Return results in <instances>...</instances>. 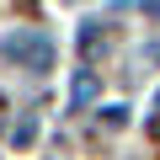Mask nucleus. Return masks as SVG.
Here are the masks:
<instances>
[{
	"mask_svg": "<svg viewBox=\"0 0 160 160\" xmlns=\"http://www.w3.org/2000/svg\"><path fill=\"white\" fill-rule=\"evenodd\" d=\"M0 64H16V69L43 75V69H53V38L38 32V27H16V32L0 38Z\"/></svg>",
	"mask_w": 160,
	"mask_h": 160,
	"instance_id": "nucleus-1",
	"label": "nucleus"
},
{
	"mask_svg": "<svg viewBox=\"0 0 160 160\" xmlns=\"http://www.w3.org/2000/svg\"><path fill=\"white\" fill-rule=\"evenodd\" d=\"M155 107H160V91H155Z\"/></svg>",
	"mask_w": 160,
	"mask_h": 160,
	"instance_id": "nucleus-7",
	"label": "nucleus"
},
{
	"mask_svg": "<svg viewBox=\"0 0 160 160\" xmlns=\"http://www.w3.org/2000/svg\"><path fill=\"white\" fill-rule=\"evenodd\" d=\"M96 91H102V80H96V69H86V75H75V86H69V102H75V112H80V107H91V102H96Z\"/></svg>",
	"mask_w": 160,
	"mask_h": 160,
	"instance_id": "nucleus-3",
	"label": "nucleus"
},
{
	"mask_svg": "<svg viewBox=\"0 0 160 160\" xmlns=\"http://www.w3.org/2000/svg\"><path fill=\"white\" fill-rule=\"evenodd\" d=\"M102 128H128V107H102Z\"/></svg>",
	"mask_w": 160,
	"mask_h": 160,
	"instance_id": "nucleus-5",
	"label": "nucleus"
},
{
	"mask_svg": "<svg viewBox=\"0 0 160 160\" xmlns=\"http://www.w3.org/2000/svg\"><path fill=\"white\" fill-rule=\"evenodd\" d=\"M32 139H38V118H32V112H27V118H22V123H16V133H11V144H16V149H27V144H32Z\"/></svg>",
	"mask_w": 160,
	"mask_h": 160,
	"instance_id": "nucleus-4",
	"label": "nucleus"
},
{
	"mask_svg": "<svg viewBox=\"0 0 160 160\" xmlns=\"http://www.w3.org/2000/svg\"><path fill=\"white\" fill-rule=\"evenodd\" d=\"M112 48H118V27L112 22H80V64L86 69H96V64H107L112 59Z\"/></svg>",
	"mask_w": 160,
	"mask_h": 160,
	"instance_id": "nucleus-2",
	"label": "nucleus"
},
{
	"mask_svg": "<svg viewBox=\"0 0 160 160\" xmlns=\"http://www.w3.org/2000/svg\"><path fill=\"white\" fill-rule=\"evenodd\" d=\"M155 139H160V123H155Z\"/></svg>",
	"mask_w": 160,
	"mask_h": 160,
	"instance_id": "nucleus-6",
	"label": "nucleus"
}]
</instances>
